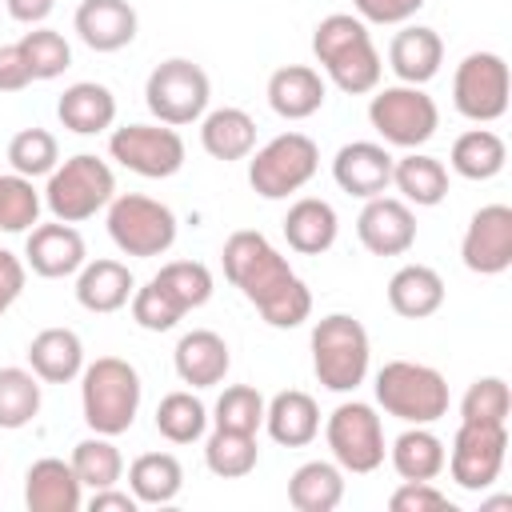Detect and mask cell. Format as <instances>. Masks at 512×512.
Here are the masks:
<instances>
[{
	"label": "cell",
	"instance_id": "cell-51",
	"mask_svg": "<svg viewBox=\"0 0 512 512\" xmlns=\"http://www.w3.org/2000/svg\"><path fill=\"white\" fill-rule=\"evenodd\" d=\"M88 508H92V512H136L140 500H136L132 492H120V488L112 484V488H96L92 500H88Z\"/></svg>",
	"mask_w": 512,
	"mask_h": 512
},
{
	"label": "cell",
	"instance_id": "cell-43",
	"mask_svg": "<svg viewBox=\"0 0 512 512\" xmlns=\"http://www.w3.org/2000/svg\"><path fill=\"white\" fill-rule=\"evenodd\" d=\"M40 208L44 196L28 176L0 172V232H28L32 224H40Z\"/></svg>",
	"mask_w": 512,
	"mask_h": 512
},
{
	"label": "cell",
	"instance_id": "cell-9",
	"mask_svg": "<svg viewBox=\"0 0 512 512\" xmlns=\"http://www.w3.org/2000/svg\"><path fill=\"white\" fill-rule=\"evenodd\" d=\"M368 120L392 148H424L440 128V108L420 84H388L368 100Z\"/></svg>",
	"mask_w": 512,
	"mask_h": 512
},
{
	"label": "cell",
	"instance_id": "cell-12",
	"mask_svg": "<svg viewBox=\"0 0 512 512\" xmlns=\"http://www.w3.org/2000/svg\"><path fill=\"white\" fill-rule=\"evenodd\" d=\"M508 64L500 52H468L452 72V104L472 124H492L508 112Z\"/></svg>",
	"mask_w": 512,
	"mask_h": 512
},
{
	"label": "cell",
	"instance_id": "cell-36",
	"mask_svg": "<svg viewBox=\"0 0 512 512\" xmlns=\"http://www.w3.org/2000/svg\"><path fill=\"white\" fill-rule=\"evenodd\" d=\"M260 460L256 436L252 432H232V428H212L204 444V464L220 480H244Z\"/></svg>",
	"mask_w": 512,
	"mask_h": 512
},
{
	"label": "cell",
	"instance_id": "cell-20",
	"mask_svg": "<svg viewBox=\"0 0 512 512\" xmlns=\"http://www.w3.org/2000/svg\"><path fill=\"white\" fill-rule=\"evenodd\" d=\"M72 24L92 52H120L136 40V28H140L136 8L128 0H80Z\"/></svg>",
	"mask_w": 512,
	"mask_h": 512
},
{
	"label": "cell",
	"instance_id": "cell-30",
	"mask_svg": "<svg viewBox=\"0 0 512 512\" xmlns=\"http://www.w3.org/2000/svg\"><path fill=\"white\" fill-rule=\"evenodd\" d=\"M444 304V280L436 268L428 264H404L392 272L388 280V308L404 320H424L432 312H440Z\"/></svg>",
	"mask_w": 512,
	"mask_h": 512
},
{
	"label": "cell",
	"instance_id": "cell-38",
	"mask_svg": "<svg viewBox=\"0 0 512 512\" xmlns=\"http://www.w3.org/2000/svg\"><path fill=\"white\" fill-rule=\"evenodd\" d=\"M72 472L80 476V484L84 488H112V484H120V476H124V456H120V448L112 444V436H100V432H92V436H84L76 448H72Z\"/></svg>",
	"mask_w": 512,
	"mask_h": 512
},
{
	"label": "cell",
	"instance_id": "cell-41",
	"mask_svg": "<svg viewBox=\"0 0 512 512\" xmlns=\"http://www.w3.org/2000/svg\"><path fill=\"white\" fill-rule=\"evenodd\" d=\"M16 44H20L24 60H28L32 80H56V76H64V68L72 64V44L64 40V32H56V28H48V24H36V28L24 32Z\"/></svg>",
	"mask_w": 512,
	"mask_h": 512
},
{
	"label": "cell",
	"instance_id": "cell-40",
	"mask_svg": "<svg viewBox=\"0 0 512 512\" xmlns=\"http://www.w3.org/2000/svg\"><path fill=\"white\" fill-rule=\"evenodd\" d=\"M152 280L176 300V308H180L184 316H188L192 308H204V304L212 300V272H208V264H200V260H168Z\"/></svg>",
	"mask_w": 512,
	"mask_h": 512
},
{
	"label": "cell",
	"instance_id": "cell-22",
	"mask_svg": "<svg viewBox=\"0 0 512 512\" xmlns=\"http://www.w3.org/2000/svg\"><path fill=\"white\" fill-rule=\"evenodd\" d=\"M444 64V40L428 24H404L388 44V68L400 84H428Z\"/></svg>",
	"mask_w": 512,
	"mask_h": 512
},
{
	"label": "cell",
	"instance_id": "cell-17",
	"mask_svg": "<svg viewBox=\"0 0 512 512\" xmlns=\"http://www.w3.org/2000/svg\"><path fill=\"white\" fill-rule=\"evenodd\" d=\"M88 260V248H84V236L76 232V224H64V220H52V224H32L28 228V240H24V264L44 276V280H64V276H76Z\"/></svg>",
	"mask_w": 512,
	"mask_h": 512
},
{
	"label": "cell",
	"instance_id": "cell-46",
	"mask_svg": "<svg viewBox=\"0 0 512 512\" xmlns=\"http://www.w3.org/2000/svg\"><path fill=\"white\" fill-rule=\"evenodd\" d=\"M128 304H132V320H136L144 332H168V328H176V324L184 320V312L176 308V300H172L156 280L140 284Z\"/></svg>",
	"mask_w": 512,
	"mask_h": 512
},
{
	"label": "cell",
	"instance_id": "cell-26",
	"mask_svg": "<svg viewBox=\"0 0 512 512\" xmlns=\"http://www.w3.org/2000/svg\"><path fill=\"white\" fill-rule=\"evenodd\" d=\"M264 428L284 448H304L320 436V408L308 392L284 388L272 400H264Z\"/></svg>",
	"mask_w": 512,
	"mask_h": 512
},
{
	"label": "cell",
	"instance_id": "cell-37",
	"mask_svg": "<svg viewBox=\"0 0 512 512\" xmlns=\"http://www.w3.org/2000/svg\"><path fill=\"white\" fill-rule=\"evenodd\" d=\"M40 416V376L32 368H0V428L16 432Z\"/></svg>",
	"mask_w": 512,
	"mask_h": 512
},
{
	"label": "cell",
	"instance_id": "cell-34",
	"mask_svg": "<svg viewBox=\"0 0 512 512\" xmlns=\"http://www.w3.org/2000/svg\"><path fill=\"white\" fill-rule=\"evenodd\" d=\"M344 500V468L336 460H308L288 476V504L296 512H332Z\"/></svg>",
	"mask_w": 512,
	"mask_h": 512
},
{
	"label": "cell",
	"instance_id": "cell-10",
	"mask_svg": "<svg viewBox=\"0 0 512 512\" xmlns=\"http://www.w3.org/2000/svg\"><path fill=\"white\" fill-rule=\"evenodd\" d=\"M108 236L124 256H164L176 244V212L152 196L124 192L108 200Z\"/></svg>",
	"mask_w": 512,
	"mask_h": 512
},
{
	"label": "cell",
	"instance_id": "cell-4",
	"mask_svg": "<svg viewBox=\"0 0 512 512\" xmlns=\"http://www.w3.org/2000/svg\"><path fill=\"white\" fill-rule=\"evenodd\" d=\"M312 348V372L320 380V388L328 392H356L368 376V360H372V344H368V328L348 316V312H328L312 324L308 336Z\"/></svg>",
	"mask_w": 512,
	"mask_h": 512
},
{
	"label": "cell",
	"instance_id": "cell-21",
	"mask_svg": "<svg viewBox=\"0 0 512 512\" xmlns=\"http://www.w3.org/2000/svg\"><path fill=\"white\" fill-rule=\"evenodd\" d=\"M172 364H176V376L180 384H192V388H216L228 368H232V352H228V340L212 328H192L176 340V352H172Z\"/></svg>",
	"mask_w": 512,
	"mask_h": 512
},
{
	"label": "cell",
	"instance_id": "cell-8",
	"mask_svg": "<svg viewBox=\"0 0 512 512\" xmlns=\"http://www.w3.org/2000/svg\"><path fill=\"white\" fill-rule=\"evenodd\" d=\"M208 100H212V80L188 56L160 60L148 72V80H144V104H148V112L160 124H172V128L196 124L208 112Z\"/></svg>",
	"mask_w": 512,
	"mask_h": 512
},
{
	"label": "cell",
	"instance_id": "cell-44",
	"mask_svg": "<svg viewBox=\"0 0 512 512\" xmlns=\"http://www.w3.org/2000/svg\"><path fill=\"white\" fill-rule=\"evenodd\" d=\"M508 412H512V392H508V380L504 376H480L460 396V420L508 424Z\"/></svg>",
	"mask_w": 512,
	"mask_h": 512
},
{
	"label": "cell",
	"instance_id": "cell-27",
	"mask_svg": "<svg viewBox=\"0 0 512 512\" xmlns=\"http://www.w3.org/2000/svg\"><path fill=\"white\" fill-rule=\"evenodd\" d=\"M56 116L68 132L76 136H96L104 128L116 124V96L108 84H96V80H76L60 92L56 100Z\"/></svg>",
	"mask_w": 512,
	"mask_h": 512
},
{
	"label": "cell",
	"instance_id": "cell-13",
	"mask_svg": "<svg viewBox=\"0 0 512 512\" xmlns=\"http://www.w3.org/2000/svg\"><path fill=\"white\" fill-rule=\"evenodd\" d=\"M108 152L120 168L144 180H168L184 168V140L172 124H124L108 136Z\"/></svg>",
	"mask_w": 512,
	"mask_h": 512
},
{
	"label": "cell",
	"instance_id": "cell-5",
	"mask_svg": "<svg viewBox=\"0 0 512 512\" xmlns=\"http://www.w3.org/2000/svg\"><path fill=\"white\" fill-rule=\"evenodd\" d=\"M112 196H116V176L92 152H76L60 160L44 184V208L52 212V220H64V224H80L96 216L100 208H108Z\"/></svg>",
	"mask_w": 512,
	"mask_h": 512
},
{
	"label": "cell",
	"instance_id": "cell-31",
	"mask_svg": "<svg viewBox=\"0 0 512 512\" xmlns=\"http://www.w3.org/2000/svg\"><path fill=\"white\" fill-rule=\"evenodd\" d=\"M388 460H392V468H396L400 480H436L444 472L448 448H444V440L428 424H408L392 440Z\"/></svg>",
	"mask_w": 512,
	"mask_h": 512
},
{
	"label": "cell",
	"instance_id": "cell-32",
	"mask_svg": "<svg viewBox=\"0 0 512 512\" xmlns=\"http://www.w3.org/2000/svg\"><path fill=\"white\" fill-rule=\"evenodd\" d=\"M392 184H396V192H400L404 204L436 208L448 196V168L436 156L412 148L400 160H392Z\"/></svg>",
	"mask_w": 512,
	"mask_h": 512
},
{
	"label": "cell",
	"instance_id": "cell-18",
	"mask_svg": "<svg viewBox=\"0 0 512 512\" xmlns=\"http://www.w3.org/2000/svg\"><path fill=\"white\" fill-rule=\"evenodd\" d=\"M392 152L376 140H352L344 144L336 156H332V180L348 192V196H360V200H372V196H384L388 184H392Z\"/></svg>",
	"mask_w": 512,
	"mask_h": 512
},
{
	"label": "cell",
	"instance_id": "cell-28",
	"mask_svg": "<svg viewBox=\"0 0 512 512\" xmlns=\"http://www.w3.org/2000/svg\"><path fill=\"white\" fill-rule=\"evenodd\" d=\"M28 368L40 384H68L84 372V340L72 328H40L28 340Z\"/></svg>",
	"mask_w": 512,
	"mask_h": 512
},
{
	"label": "cell",
	"instance_id": "cell-48",
	"mask_svg": "<svg viewBox=\"0 0 512 512\" xmlns=\"http://www.w3.org/2000/svg\"><path fill=\"white\" fill-rule=\"evenodd\" d=\"M352 8L364 24H408L424 0H352Z\"/></svg>",
	"mask_w": 512,
	"mask_h": 512
},
{
	"label": "cell",
	"instance_id": "cell-24",
	"mask_svg": "<svg viewBox=\"0 0 512 512\" xmlns=\"http://www.w3.org/2000/svg\"><path fill=\"white\" fill-rule=\"evenodd\" d=\"M132 292H136V280L120 260H108V256L84 260V268L76 272V304L84 312H100V316L120 312L132 300Z\"/></svg>",
	"mask_w": 512,
	"mask_h": 512
},
{
	"label": "cell",
	"instance_id": "cell-42",
	"mask_svg": "<svg viewBox=\"0 0 512 512\" xmlns=\"http://www.w3.org/2000/svg\"><path fill=\"white\" fill-rule=\"evenodd\" d=\"M8 164L16 176H48L56 164H60V144L48 128H20L12 140H8Z\"/></svg>",
	"mask_w": 512,
	"mask_h": 512
},
{
	"label": "cell",
	"instance_id": "cell-16",
	"mask_svg": "<svg viewBox=\"0 0 512 512\" xmlns=\"http://www.w3.org/2000/svg\"><path fill=\"white\" fill-rule=\"evenodd\" d=\"M356 236L372 256H404L416 244V212L396 196H372L356 216Z\"/></svg>",
	"mask_w": 512,
	"mask_h": 512
},
{
	"label": "cell",
	"instance_id": "cell-19",
	"mask_svg": "<svg viewBox=\"0 0 512 512\" xmlns=\"http://www.w3.org/2000/svg\"><path fill=\"white\" fill-rule=\"evenodd\" d=\"M24 504L28 512H80L84 508V484L60 456H40L24 472Z\"/></svg>",
	"mask_w": 512,
	"mask_h": 512
},
{
	"label": "cell",
	"instance_id": "cell-6",
	"mask_svg": "<svg viewBox=\"0 0 512 512\" xmlns=\"http://www.w3.org/2000/svg\"><path fill=\"white\" fill-rule=\"evenodd\" d=\"M376 404L404 424H436L448 412V380L420 360H388L376 372Z\"/></svg>",
	"mask_w": 512,
	"mask_h": 512
},
{
	"label": "cell",
	"instance_id": "cell-52",
	"mask_svg": "<svg viewBox=\"0 0 512 512\" xmlns=\"http://www.w3.org/2000/svg\"><path fill=\"white\" fill-rule=\"evenodd\" d=\"M4 8H8V16H12V20H20V24L36 28V24H44V20L52 16L56 0H4Z\"/></svg>",
	"mask_w": 512,
	"mask_h": 512
},
{
	"label": "cell",
	"instance_id": "cell-15",
	"mask_svg": "<svg viewBox=\"0 0 512 512\" xmlns=\"http://www.w3.org/2000/svg\"><path fill=\"white\" fill-rule=\"evenodd\" d=\"M460 260L476 276H500L512 268V208L508 204H484L472 212L464 240H460Z\"/></svg>",
	"mask_w": 512,
	"mask_h": 512
},
{
	"label": "cell",
	"instance_id": "cell-14",
	"mask_svg": "<svg viewBox=\"0 0 512 512\" xmlns=\"http://www.w3.org/2000/svg\"><path fill=\"white\" fill-rule=\"evenodd\" d=\"M504 456H508V424L460 420L444 468L452 472V480L464 492H484V488L496 484V476L504 468Z\"/></svg>",
	"mask_w": 512,
	"mask_h": 512
},
{
	"label": "cell",
	"instance_id": "cell-29",
	"mask_svg": "<svg viewBox=\"0 0 512 512\" xmlns=\"http://www.w3.org/2000/svg\"><path fill=\"white\" fill-rule=\"evenodd\" d=\"M200 144L212 160H248L256 148V120L244 108H212L200 116Z\"/></svg>",
	"mask_w": 512,
	"mask_h": 512
},
{
	"label": "cell",
	"instance_id": "cell-3",
	"mask_svg": "<svg viewBox=\"0 0 512 512\" xmlns=\"http://www.w3.org/2000/svg\"><path fill=\"white\" fill-rule=\"evenodd\" d=\"M140 372L120 360V356H96L92 364H84L80 372V408H84V424L100 436H124L136 424L140 412Z\"/></svg>",
	"mask_w": 512,
	"mask_h": 512
},
{
	"label": "cell",
	"instance_id": "cell-7",
	"mask_svg": "<svg viewBox=\"0 0 512 512\" xmlns=\"http://www.w3.org/2000/svg\"><path fill=\"white\" fill-rule=\"evenodd\" d=\"M320 168V148L304 132H280L248 156V184L260 200H288Z\"/></svg>",
	"mask_w": 512,
	"mask_h": 512
},
{
	"label": "cell",
	"instance_id": "cell-23",
	"mask_svg": "<svg viewBox=\"0 0 512 512\" xmlns=\"http://www.w3.org/2000/svg\"><path fill=\"white\" fill-rule=\"evenodd\" d=\"M328 84L312 64H284L268 76V104L280 120H308L324 108Z\"/></svg>",
	"mask_w": 512,
	"mask_h": 512
},
{
	"label": "cell",
	"instance_id": "cell-39",
	"mask_svg": "<svg viewBox=\"0 0 512 512\" xmlns=\"http://www.w3.org/2000/svg\"><path fill=\"white\" fill-rule=\"evenodd\" d=\"M204 428H208V408L192 392L176 388L156 404V432L168 444H192L204 436Z\"/></svg>",
	"mask_w": 512,
	"mask_h": 512
},
{
	"label": "cell",
	"instance_id": "cell-47",
	"mask_svg": "<svg viewBox=\"0 0 512 512\" xmlns=\"http://www.w3.org/2000/svg\"><path fill=\"white\" fill-rule=\"evenodd\" d=\"M392 512H456L448 492H440L432 480H404L392 496H388Z\"/></svg>",
	"mask_w": 512,
	"mask_h": 512
},
{
	"label": "cell",
	"instance_id": "cell-25",
	"mask_svg": "<svg viewBox=\"0 0 512 512\" xmlns=\"http://www.w3.org/2000/svg\"><path fill=\"white\" fill-rule=\"evenodd\" d=\"M336 232H340V216L328 200L320 196H300L288 204L284 212V240L292 252L300 256H320L336 244Z\"/></svg>",
	"mask_w": 512,
	"mask_h": 512
},
{
	"label": "cell",
	"instance_id": "cell-35",
	"mask_svg": "<svg viewBox=\"0 0 512 512\" xmlns=\"http://www.w3.org/2000/svg\"><path fill=\"white\" fill-rule=\"evenodd\" d=\"M448 164L456 176L464 180H492L504 172L508 164V144L500 132L492 128H468L452 140V152H448Z\"/></svg>",
	"mask_w": 512,
	"mask_h": 512
},
{
	"label": "cell",
	"instance_id": "cell-1",
	"mask_svg": "<svg viewBox=\"0 0 512 512\" xmlns=\"http://www.w3.org/2000/svg\"><path fill=\"white\" fill-rule=\"evenodd\" d=\"M220 264L232 288H240V296L264 316V324L272 328H300L312 316V292L308 284L292 272L288 256L252 228H240L224 240L220 248Z\"/></svg>",
	"mask_w": 512,
	"mask_h": 512
},
{
	"label": "cell",
	"instance_id": "cell-2",
	"mask_svg": "<svg viewBox=\"0 0 512 512\" xmlns=\"http://www.w3.org/2000/svg\"><path fill=\"white\" fill-rule=\"evenodd\" d=\"M312 56L324 68V76L348 96L376 92L380 72H384V60L372 44V32L356 12L324 16L312 28Z\"/></svg>",
	"mask_w": 512,
	"mask_h": 512
},
{
	"label": "cell",
	"instance_id": "cell-50",
	"mask_svg": "<svg viewBox=\"0 0 512 512\" xmlns=\"http://www.w3.org/2000/svg\"><path fill=\"white\" fill-rule=\"evenodd\" d=\"M32 84L20 44H0V92H24Z\"/></svg>",
	"mask_w": 512,
	"mask_h": 512
},
{
	"label": "cell",
	"instance_id": "cell-45",
	"mask_svg": "<svg viewBox=\"0 0 512 512\" xmlns=\"http://www.w3.org/2000/svg\"><path fill=\"white\" fill-rule=\"evenodd\" d=\"M212 420H216V428H232V432H252L256 436L264 428V396L252 384H228L216 396Z\"/></svg>",
	"mask_w": 512,
	"mask_h": 512
},
{
	"label": "cell",
	"instance_id": "cell-33",
	"mask_svg": "<svg viewBox=\"0 0 512 512\" xmlns=\"http://www.w3.org/2000/svg\"><path fill=\"white\" fill-rule=\"evenodd\" d=\"M180 488H184V468L172 452H140L128 464V492L148 508L172 504Z\"/></svg>",
	"mask_w": 512,
	"mask_h": 512
},
{
	"label": "cell",
	"instance_id": "cell-49",
	"mask_svg": "<svg viewBox=\"0 0 512 512\" xmlns=\"http://www.w3.org/2000/svg\"><path fill=\"white\" fill-rule=\"evenodd\" d=\"M24 276H28V264H24L16 252L0 248V316L20 300V292H24Z\"/></svg>",
	"mask_w": 512,
	"mask_h": 512
},
{
	"label": "cell",
	"instance_id": "cell-11",
	"mask_svg": "<svg viewBox=\"0 0 512 512\" xmlns=\"http://www.w3.org/2000/svg\"><path fill=\"white\" fill-rule=\"evenodd\" d=\"M324 440L332 448V460L352 472V476H368L384 464V424L376 416L372 404L364 400H344L328 412L324 420Z\"/></svg>",
	"mask_w": 512,
	"mask_h": 512
}]
</instances>
